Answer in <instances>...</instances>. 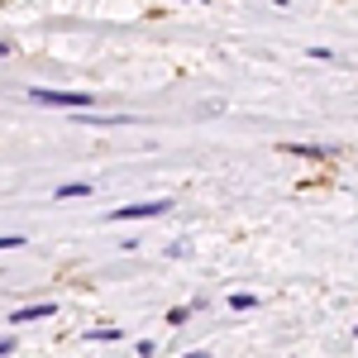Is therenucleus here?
I'll return each instance as SVG.
<instances>
[{
	"label": "nucleus",
	"instance_id": "nucleus-1",
	"mask_svg": "<svg viewBox=\"0 0 358 358\" xmlns=\"http://www.w3.org/2000/svg\"><path fill=\"white\" fill-rule=\"evenodd\" d=\"M29 101L34 106H67V110H86L91 106L86 91H48V86H29Z\"/></svg>",
	"mask_w": 358,
	"mask_h": 358
},
{
	"label": "nucleus",
	"instance_id": "nucleus-2",
	"mask_svg": "<svg viewBox=\"0 0 358 358\" xmlns=\"http://www.w3.org/2000/svg\"><path fill=\"white\" fill-rule=\"evenodd\" d=\"M172 210V201H138V206H120V210H110L115 224L124 220H153V215H167Z\"/></svg>",
	"mask_w": 358,
	"mask_h": 358
},
{
	"label": "nucleus",
	"instance_id": "nucleus-3",
	"mask_svg": "<svg viewBox=\"0 0 358 358\" xmlns=\"http://www.w3.org/2000/svg\"><path fill=\"white\" fill-rule=\"evenodd\" d=\"M43 315H57V306H20V310H10V320L15 325H29V320H43Z\"/></svg>",
	"mask_w": 358,
	"mask_h": 358
},
{
	"label": "nucleus",
	"instance_id": "nucleus-4",
	"mask_svg": "<svg viewBox=\"0 0 358 358\" xmlns=\"http://www.w3.org/2000/svg\"><path fill=\"white\" fill-rule=\"evenodd\" d=\"M77 124H96V129H110V124H129V115H82Z\"/></svg>",
	"mask_w": 358,
	"mask_h": 358
},
{
	"label": "nucleus",
	"instance_id": "nucleus-5",
	"mask_svg": "<svg viewBox=\"0 0 358 358\" xmlns=\"http://www.w3.org/2000/svg\"><path fill=\"white\" fill-rule=\"evenodd\" d=\"M287 153H296V158H330L334 148H320V143H287Z\"/></svg>",
	"mask_w": 358,
	"mask_h": 358
},
{
	"label": "nucleus",
	"instance_id": "nucleus-6",
	"mask_svg": "<svg viewBox=\"0 0 358 358\" xmlns=\"http://www.w3.org/2000/svg\"><path fill=\"white\" fill-rule=\"evenodd\" d=\"M72 196H91V182H62L57 187V201H72Z\"/></svg>",
	"mask_w": 358,
	"mask_h": 358
},
{
	"label": "nucleus",
	"instance_id": "nucleus-7",
	"mask_svg": "<svg viewBox=\"0 0 358 358\" xmlns=\"http://www.w3.org/2000/svg\"><path fill=\"white\" fill-rule=\"evenodd\" d=\"M163 320H167V325H172V330H182V325L192 320V306H172V310H167Z\"/></svg>",
	"mask_w": 358,
	"mask_h": 358
},
{
	"label": "nucleus",
	"instance_id": "nucleus-8",
	"mask_svg": "<svg viewBox=\"0 0 358 358\" xmlns=\"http://www.w3.org/2000/svg\"><path fill=\"white\" fill-rule=\"evenodd\" d=\"M86 339H91V344H115L120 330H115V325H101V330H86Z\"/></svg>",
	"mask_w": 358,
	"mask_h": 358
},
{
	"label": "nucleus",
	"instance_id": "nucleus-9",
	"mask_svg": "<svg viewBox=\"0 0 358 358\" xmlns=\"http://www.w3.org/2000/svg\"><path fill=\"white\" fill-rule=\"evenodd\" d=\"M253 306H258L253 292H234V296H229V310H253Z\"/></svg>",
	"mask_w": 358,
	"mask_h": 358
},
{
	"label": "nucleus",
	"instance_id": "nucleus-10",
	"mask_svg": "<svg viewBox=\"0 0 358 358\" xmlns=\"http://www.w3.org/2000/svg\"><path fill=\"white\" fill-rule=\"evenodd\" d=\"M29 239L24 234H15V229H10V234H0V248H5V253H15V248H24Z\"/></svg>",
	"mask_w": 358,
	"mask_h": 358
}]
</instances>
